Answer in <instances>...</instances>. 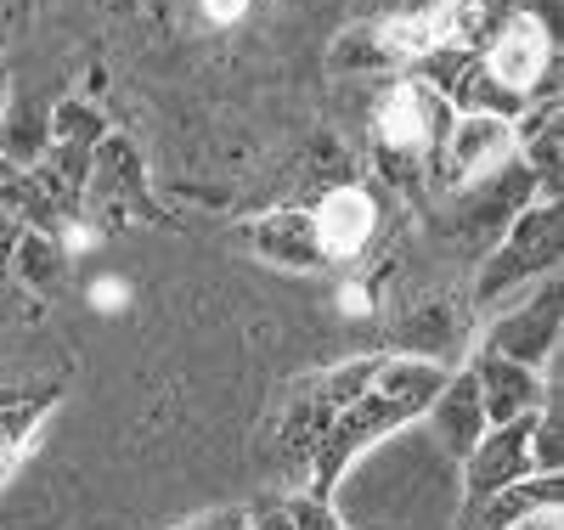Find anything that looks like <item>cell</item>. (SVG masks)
Segmentation results:
<instances>
[{
    "label": "cell",
    "mask_w": 564,
    "mask_h": 530,
    "mask_svg": "<svg viewBox=\"0 0 564 530\" xmlns=\"http://www.w3.org/2000/svg\"><path fill=\"white\" fill-rule=\"evenodd\" d=\"M446 125H452V108L441 102L430 85H417L406 74L390 79L379 90V102H372V153H379L384 181L412 192L423 181V170H430Z\"/></svg>",
    "instance_id": "2"
},
{
    "label": "cell",
    "mask_w": 564,
    "mask_h": 530,
    "mask_svg": "<svg viewBox=\"0 0 564 530\" xmlns=\"http://www.w3.org/2000/svg\"><path fill=\"white\" fill-rule=\"evenodd\" d=\"M327 68H334L339 79H361V74H390V68H401V63H395V52L384 45V34L372 29V23H361V29H345V34L334 40Z\"/></svg>",
    "instance_id": "16"
},
{
    "label": "cell",
    "mask_w": 564,
    "mask_h": 530,
    "mask_svg": "<svg viewBox=\"0 0 564 530\" xmlns=\"http://www.w3.org/2000/svg\"><path fill=\"white\" fill-rule=\"evenodd\" d=\"M7 175H12V164H7V159H0V181H7Z\"/></svg>",
    "instance_id": "31"
},
{
    "label": "cell",
    "mask_w": 564,
    "mask_h": 530,
    "mask_svg": "<svg viewBox=\"0 0 564 530\" xmlns=\"http://www.w3.org/2000/svg\"><path fill=\"white\" fill-rule=\"evenodd\" d=\"M558 327H564V305H558V271H553V277L531 282V294H520L486 327V356L520 361L531 372H553Z\"/></svg>",
    "instance_id": "4"
},
{
    "label": "cell",
    "mask_w": 564,
    "mask_h": 530,
    "mask_svg": "<svg viewBox=\"0 0 564 530\" xmlns=\"http://www.w3.org/2000/svg\"><path fill=\"white\" fill-rule=\"evenodd\" d=\"M480 63L491 68V79L513 96H525V102H542V96H558L553 90V68H558V45L542 23H531L525 12L502 18L486 45H480Z\"/></svg>",
    "instance_id": "5"
},
{
    "label": "cell",
    "mask_w": 564,
    "mask_h": 530,
    "mask_svg": "<svg viewBox=\"0 0 564 530\" xmlns=\"http://www.w3.org/2000/svg\"><path fill=\"white\" fill-rule=\"evenodd\" d=\"M311 226H316L322 260L339 266V260H356L372 249V237H379V204H372L367 186H327L311 204Z\"/></svg>",
    "instance_id": "9"
},
{
    "label": "cell",
    "mask_w": 564,
    "mask_h": 530,
    "mask_svg": "<svg viewBox=\"0 0 564 530\" xmlns=\"http://www.w3.org/2000/svg\"><path fill=\"white\" fill-rule=\"evenodd\" d=\"M243 237H249V249L260 260H271L282 271H327L322 244H316V226H311V209H271Z\"/></svg>",
    "instance_id": "12"
},
{
    "label": "cell",
    "mask_w": 564,
    "mask_h": 530,
    "mask_svg": "<svg viewBox=\"0 0 564 530\" xmlns=\"http://www.w3.org/2000/svg\"><path fill=\"white\" fill-rule=\"evenodd\" d=\"M345 311H350V316H367V311H372L367 282H350V288H345Z\"/></svg>",
    "instance_id": "28"
},
{
    "label": "cell",
    "mask_w": 564,
    "mask_h": 530,
    "mask_svg": "<svg viewBox=\"0 0 564 530\" xmlns=\"http://www.w3.org/2000/svg\"><path fill=\"white\" fill-rule=\"evenodd\" d=\"M531 423H536V412L531 418H513V423H491L486 435L475 441V452L463 457V479H468V497H463V519L475 513L486 497H497L502 486H513V479H525V474H536L531 468Z\"/></svg>",
    "instance_id": "8"
},
{
    "label": "cell",
    "mask_w": 564,
    "mask_h": 530,
    "mask_svg": "<svg viewBox=\"0 0 564 530\" xmlns=\"http://www.w3.org/2000/svg\"><path fill=\"white\" fill-rule=\"evenodd\" d=\"M7 271H18V282H29V288H57L63 277H68V255H63V244L57 237H40V231H18V244H12V266Z\"/></svg>",
    "instance_id": "17"
},
{
    "label": "cell",
    "mask_w": 564,
    "mask_h": 530,
    "mask_svg": "<svg viewBox=\"0 0 564 530\" xmlns=\"http://www.w3.org/2000/svg\"><path fill=\"white\" fill-rule=\"evenodd\" d=\"M45 407H52V396H34V401L18 396L12 407H0V479H7V474L18 468V457L29 452V441H34V429H40Z\"/></svg>",
    "instance_id": "18"
},
{
    "label": "cell",
    "mask_w": 564,
    "mask_h": 530,
    "mask_svg": "<svg viewBox=\"0 0 564 530\" xmlns=\"http://www.w3.org/2000/svg\"><path fill=\"white\" fill-rule=\"evenodd\" d=\"M249 12V0H204V18L215 23V29H226V23H238Z\"/></svg>",
    "instance_id": "26"
},
{
    "label": "cell",
    "mask_w": 564,
    "mask_h": 530,
    "mask_svg": "<svg viewBox=\"0 0 564 530\" xmlns=\"http://www.w3.org/2000/svg\"><path fill=\"white\" fill-rule=\"evenodd\" d=\"M564 463V441H558V401H547L531 423V468L536 474H558Z\"/></svg>",
    "instance_id": "21"
},
{
    "label": "cell",
    "mask_w": 564,
    "mask_h": 530,
    "mask_svg": "<svg viewBox=\"0 0 564 530\" xmlns=\"http://www.w3.org/2000/svg\"><path fill=\"white\" fill-rule=\"evenodd\" d=\"M558 491H564L558 474H525V479H513V486H502L497 497H486L475 513L463 519V530L468 524L475 530H513L520 519H531L542 508H558Z\"/></svg>",
    "instance_id": "13"
},
{
    "label": "cell",
    "mask_w": 564,
    "mask_h": 530,
    "mask_svg": "<svg viewBox=\"0 0 564 530\" xmlns=\"http://www.w3.org/2000/svg\"><path fill=\"white\" fill-rule=\"evenodd\" d=\"M513 159V119H497V113H452L441 148L430 159L435 181L441 186H468L491 170H502Z\"/></svg>",
    "instance_id": "6"
},
{
    "label": "cell",
    "mask_w": 564,
    "mask_h": 530,
    "mask_svg": "<svg viewBox=\"0 0 564 530\" xmlns=\"http://www.w3.org/2000/svg\"><path fill=\"white\" fill-rule=\"evenodd\" d=\"M558 249H564V215H558V204H547V198L525 204L520 215L508 220V231L491 244V255L480 260L475 300L497 305V300L525 294L531 282L558 271Z\"/></svg>",
    "instance_id": "3"
},
{
    "label": "cell",
    "mask_w": 564,
    "mask_h": 530,
    "mask_svg": "<svg viewBox=\"0 0 564 530\" xmlns=\"http://www.w3.org/2000/svg\"><path fill=\"white\" fill-rule=\"evenodd\" d=\"M452 311L446 305H423V311H412L401 327H395V345L406 350V356H423V361H435V350H446L452 345Z\"/></svg>",
    "instance_id": "19"
},
{
    "label": "cell",
    "mask_w": 564,
    "mask_h": 530,
    "mask_svg": "<svg viewBox=\"0 0 564 530\" xmlns=\"http://www.w3.org/2000/svg\"><path fill=\"white\" fill-rule=\"evenodd\" d=\"M186 530H249V513L243 508H220V513H204L198 524H186Z\"/></svg>",
    "instance_id": "25"
},
{
    "label": "cell",
    "mask_w": 564,
    "mask_h": 530,
    "mask_svg": "<svg viewBox=\"0 0 564 530\" xmlns=\"http://www.w3.org/2000/svg\"><path fill=\"white\" fill-rule=\"evenodd\" d=\"M108 136V119L90 108V102H57L52 108V148H79V153H97V141Z\"/></svg>",
    "instance_id": "20"
},
{
    "label": "cell",
    "mask_w": 564,
    "mask_h": 530,
    "mask_svg": "<svg viewBox=\"0 0 564 530\" xmlns=\"http://www.w3.org/2000/svg\"><path fill=\"white\" fill-rule=\"evenodd\" d=\"M430 441L452 457V463H463L468 452H475V441L486 435V407H480V390H475V372L468 367H457V372H446V383H441V396L430 401Z\"/></svg>",
    "instance_id": "11"
},
{
    "label": "cell",
    "mask_w": 564,
    "mask_h": 530,
    "mask_svg": "<svg viewBox=\"0 0 564 530\" xmlns=\"http://www.w3.org/2000/svg\"><path fill=\"white\" fill-rule=\"evenodd\" d=\"M249 530H294V524H289V513H282V502H276V508L249 513Z\"/></svg>",
    "instance_id": "27"
},
{
    "label": "cell",
    "mask_w": 564,
    "mask_h": 530,
    "mask_svg": "<svg viewBox=\"0 0 564 530\" xmlns=\"http://www.w3.org/2000/svg\"><path fill=\"white\" fill-rule=\"evenodd\" d=\"M7 102H12V85H7V74H0V113H7Z\"/></svg>",
    "instance_id": "30"
},
{
    "label": "cell",
    "mask_w": 564,
    "mask_h": 530,
    "mask_svg": "<svg viewBox=\"0 0 564 530\" xmlns=\"http://www.w3.org/2000/svg\"><path fill=\"white\" fill-rule=\"evenodd\" d=\"M513 530H558V508H542V513H531V519H520Z\"/></svg>",
    "instance_id": "29"
},
{
    "label": "cell",
    "mask_w": 564,
    "mask_h": 530,
    "mask_svg": "<svg viewBox=\"0 0 564 530\" xmlns=\"http://www.w3.org/2000/svg\"><path fill=\"white\" fill-rule=\"evenodd\" d=\"M468 372H475V390H480V407H486V423H513V418H531L542 412L558 390L547 372H531L520 361H502V356H475L468 361Z\"/></svg>",
    "instance_id": "10"
},
{
    "label": "cell",
    "mask_w": 564,
    "mask_h": 530,
    "mask_svg": "<svg viewBox=\"0 0 564 530\" xmlns=\"http://www.w3.org/2000/svg\"><path fill=\"white\" fill-rule=\"evenodd\" d=\"M282 513H289V524L294 530H350L345 524V513L334 508V497H289V502H282Z\"/></svg>",
    "instance_id": "22"
},
{
    "label": "cell",
    "mask_w": 564,
    "mask_h": 530,
    "mask_svg": "<svg viewBox=\"0 0 564 530\" xmlns=\"http://www.w3.org/2000/svg\"><path fill=\"white\" fill-rule=\"evenodd\" d=\"M124 300H130V288L119 277H97V282H90V305H97V311H124Z\"/></svg>",
    "instance_id": "23"
},
{
    "label": "cell",
    "mask_w": 564,
    "mask_h": 530,
    "mask_svg": "<svg viewBox=\"0 0 564 530\" xmlns=\"http://www.w3.org/2000/svg\"><path fill=\"white\" fill-rule=\"evenodd\" d=\"M525 204H536V181L520 159H508L502 170L457 186V231L468 237V244H497V237L508 231V220Z\"/></svg>",
    "instance_id": "7"
},
{
    "label": "cell",
    "mask_w": 564,
    "mask_h": 530,
    "mask_svg": "<svg viewBox=\"0 0 564 530\" xmlns=\"http://www.w3.org/2000/svg\"><path fill=\"white\" fill-rule=\"evenodd\" d=\"M446 383V367L441 361H423V356H379V367H372L367 390L327 423V435L311 457V479H316V497L334 491V479L372 446L395 435V429L417 423L423 412H430V401L441 396Z\"/></svg>",
    "instance_id": "1"
},
{
    "label": "cell",
    "mask_w": 564,
    "mask_h": 530,
    "mask_svg": "<svg viewBox=\"0 0 564 530\" xmlns=\"http://www.w3.org/2000/svg\"><path fill=\"white\" fill-rule=\"evenodd\" d=\"M45 148H52V108L34 96H12L0 113V159L12 170H34Z\"/></svg>",
    "instance_id": "14"
},
{
    "label": "cell",
    "mask_w": 564,
    "mask_h": 530,
    "mask_svg": "<svg viewBox=\"0 0 564 530\" xmlns=\"http://www.w3.org/2000/svg\"><path fill=\"white\" fill-rule=\"evenodd\" d=\"M513 12H525L531 23H542L558 40V0H513Z\"/></svg>",
    "instance_id": "24"
},
{
    "label": "cell",
    "mask_w": 564,
    "mask_h": 530,
    "mask_svg": "<svg viewBox=\"0 0 564 530\" xmlns=\"http://www.w3.org/2000/svg\"><path fill=\"white\" fill-rule=\"evenodd\" d=\"M0 220L18 231H40V237H63L68 215L52 204V192L34 181V170H12L0 181Z\"/></svg>",
    "instance_id": "15"
}]
</instances>
